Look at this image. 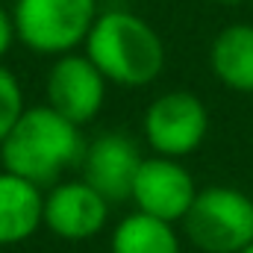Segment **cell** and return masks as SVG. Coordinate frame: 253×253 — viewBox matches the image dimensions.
<instances>
[{
	"instance_id": "obj_3",
	"label": "cell",
	"mask_w": 253,
	"mask_h": 253,
	"mask_svg": "<svg viewBox=\"0 0 253 253\" xmlns=\"http://www.w3.org/2000/svg\"><path fill=\"white\" fill-rule=\"evenodd\" d=\"M97 15V0H15L12 6L18 42L53 59L85 44Z\"/></svg>"
},
{
	"instance_id": "obj_12",
	"label": "cell",
	"mask_w": 253,
	"mask_h": 253,
	"mask_svg": "<svg viewBox=\"0 0 253 253\" xmlns=\"http://www.w3.org/2000/svg\"><path fill=\"white\" fill-rule=\"evenodd\" d=\"M109 253H183V239L177 224L135 209L115 224Z\"/></svg>"
},
{
	"instance_id": "obj_7",
	"label": "cell",
	"mask_w": 253,
	"mask_h": 253,
	"mask_svg": "<svg viewBox=\"0 0 253 253\" xmlns=\"http://www.w3.org/2000/svg\"><path fill=\"white\" fill-rule=\"evenodd\" d=\"M194 197H197V183L180 159L156 156V153L141 159L129 191V200L135 203L138 212L180 224L191 209Z\"/></svg>"
},
{
	"instance_id": "obj_9",
	"label": "cell",
	"mask_w": 253,
	"mask_h": 253,
	"mask_svg": "<svg viewBox=\"0 0 253 253\" xmlns=\"http://www.w3.org/2000/svg\"><path fill=\"white\" fill-rule=\"evenodd\" d=\"M141 153L126 132H100L88 147H83L80 168L83 180L97 189L109 203L129 200L135 171L141 165Z\"/></svg>"
},
{
	"instance_id": "obj_11",
	"label": "cell",
	"mask_w": 253,
	"mask_h": 253,
	"mask_svg": "<svg viewBox=\"0 0 253 253\" xmlns=\"http://www.w3.org/2000/svg\"><path fill=\"white\" fill-rule=\"evenodd\" d=\"M209 68L215 80L236 91L253 94V24L239 21L215 33L209 44Z\"/></svg>"
},
{
	"instance_id": "obj_10",
	"label": "cell",
	"mask_w": 253,
	"mask_h": 253,
	"mask_svg": "<svg viewBox=\"0 0 253 253\" xmlns=\"http://www.w3.org/2000/svg\"><path fill=\"white\" fill-rule=\"evenodd\" d=\"M44 227V189L0 168V248L30 242Z\"/></svg>"
},
{
	"instance_id": "obj_17",
	"label": "cell",
	"mask_w": 253,
	"mask_h": 253,
	"mask_svg": "<svg viewBox=\"0 0 253 253\" xmlns=\"http://www.w3.org/2000/svg\"><path fill=\"white\" fill-rule=\"evenodd\" d=\"M251 6H253V0H251Z\"/></svg>"
},
{
	"instance_id": "obj_5",
	"label": "cell",
	"mask_w": 253,
	"mask_h": 253,
	"mask_svg": "<svg viewBox=\"0 0 253 253\" xmlns=\"http://www.w3.org/2000/svg\"><path fill=\"white\" fill-rule=\"evenodd\" d=\"M141 132L156 156L186 159L194 150H200L209 135V109L194 91H162L147 103Z\"/></svg>"
},
{
	"instance_id": "obj_14",
	"label": "cell",
	"mask_w": 253,
	"mask_h": 253,
	"mask_svg": "<svg viewBox=\"0 0 253 253\" xmlns=\"http://www.w3.org/2000/svg\"><path fill=\"white\" fill-rule=\"evenodd\" d=\"M15 42H18V33H15L12 9H3V6H0V62H3V56L12 50Z\"/></svg>"
},
{
	"instance_id": "obj_16",
	"label": "cell",
	"mask_w": 253,
	"mask_h": 253,
	"mask_svg": "<svg viewBox=\"0 0 253 253\" xmlns=\"http://www.w3.org/2000/svg\"><path fill=\"white\" fill-rule=\"evenodd\" d=\"M239 253H253V242H248V245H245V248H242Z\"/></svg>"
},
{
	"instance_id": "obj_13",
	"label": "cell",
	"mask_w": 253,
	"mask_h": 253,
	"mask_svg": "<svg viewBox=\"0 0 253 253\" xmlns=\"http://www.w3.org/2000/svg\"><path fill=\"white\" fill-rule=\"evenodd\" d=\"M24 109H27V100H24L21 80L0 62V141L6 138V132L21 118Z\"/></svg>"
},
{
	"instance_id": "obj_1",
	"label": "cell",
	"mask_w": 253,
	"mask_h": 253,
	"mask_svg": "<svg viewBox=\"0 0 253 253\" xmlns=\"http://www.w3.org/2000/svg\"><path fill=\"white\" fill-rule=\"evenodd\" d=\"M83 53L97 71L121 85L144 88L165 71V42L150 21L126 9H106L91 24Z\"/></svg>"
},
{
	"instance_id": "obj_2",
	"label": "cell",
	"mask_w": 253,
	"mask_h": 253,
	"mask_svg": "<svg viewBox=\"0 0 253 253\" xmlns=\"http://www.w3.org/2000/svg\"><path fill=\"white\" fill-rule=\"evenodd\" d=\"M83 126L68 121L47 103L27 106L0 141V162L6 171L36 183L53 186L83 156Z\"/></svg>"
},
{
	"instance_id": "obj_8",
	"label": "cell",
	"mask_w": 253,
	"mask_h": 253,
	"mask_svg": "<svg viewBox=\"0 0 253 253\" xmlns=\"http://www.w3.org/2000/svg\"><path fill=\"white\" fill-rule=\"evenodd\" d=\"M109 224V200L83 177L44 191V227L62 242H88Z\"/></svg>"
},
{
	"instance_id": "obj_6",
	"label": "cell",
	"mask_w": 253,
	"mask_h": 253,
	"mask_svg": "<svg viewBox=\"0 0 253 253\" xmlns=\"http://www.w3.org/2000/svg\"><path fill=\"white\" fill-rule=\"evenodd\" d=\"M106 85L109 80L97 71V65L77 50L56 56L44 77L47 106L77 126L91 124L100 115L106 103Z\"/></svg>"
},
{
	"instance_id": "obj_4",
	"label": "cell",
	"mask_w": 253,
	"mask_h": 253,
	"mask_svg": "<svg viewBox=\"0 0 253 253\" xmlns=\"http://www.w3.org/2000/svg\"><path fill=\"white\" fill-rule=\"evenodd\" d=\"M200 253H239L253 242V197L236 186H206L180 221Z\"/></svg>"
},
{
	"instance_id": "obj_15",
	"label": "cell",
	"mask_w": 253,
	"mask_h": 253,
	"mask_svg": "<svg viewBox=\"0 0 253 253\" xmlns=\"http://www.w3.org/2000/svg\"><path fill=\"white\" fill-rule=\"evenodd\" d=\"M218 6H242V3H251V0H212Z\"/></svg>"
}]
</instances>
